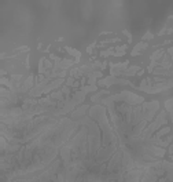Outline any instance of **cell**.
Instances as JSON below:
<instances>
[{
  "label": "cell",
  "instance_id": "cell-1",
  "mask_svg": "<svg viewBox=\"0 0 173 182\" xmlns=\"http://www.w3.org/2000/svg\"><path fill=\"white\" fill-rule=\"evenodd\" d=\"M80 128L61 149L63 182H137V168L110 127L100 105L80 119Z\"/></svg>",
  "mask_w": 173,
  "mask_h": 182
},
{
  "label": "cell",
  "instance_id": "cell-2",
  "mask_svg": "<svg viewBox=\"0 0 173 182\" xmlns=\"http://www.w3.org/2000/svg\"><path fill=\"white\" fill-rule=\"evenodd\" d=\"M142 182H173V164L169 161H155L149 166Z\"/></svg>",
  "mask_w": 173,
  "mask_h": 182
}]
</instances>
